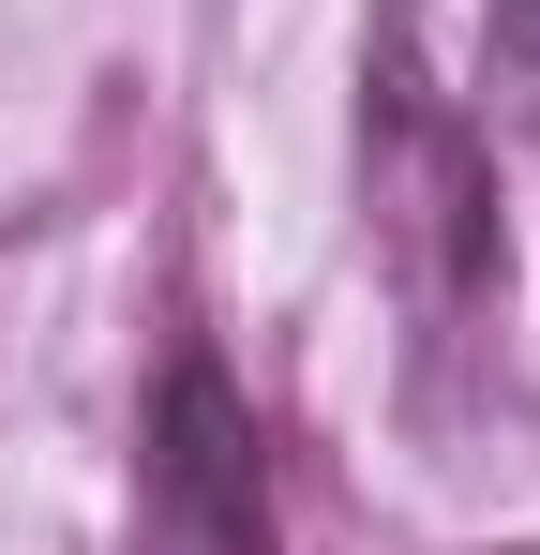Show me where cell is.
<instances>
[{"label":"cell","mask_w":540,"mask_h":555,"mask_svg":"<svg viewBox=\"0 0 540 555\" xmlns=\"http://www.w3.org/2000/svg\"><path fill=\"white\" fill-rule=\"evenodd\" d=\"M136 555H285L270 541V436L210 346H166L136 421Z\"/></svg>","instance_id":"6da1fadb"},{"label":"cell","mask_w":540,"mask_h":555,"mask_svg":"<svg viewBox=\"0 0 540 555\" xmlns=\"http://www.w3.org/2000/svg\"><path fill=\"white\" fill-rule=\"evenodd\" d=\"M496 61H511V91H540V0H496Z\"/></svg>","instance_id":"7a4b0ae2"}]
</instances>
